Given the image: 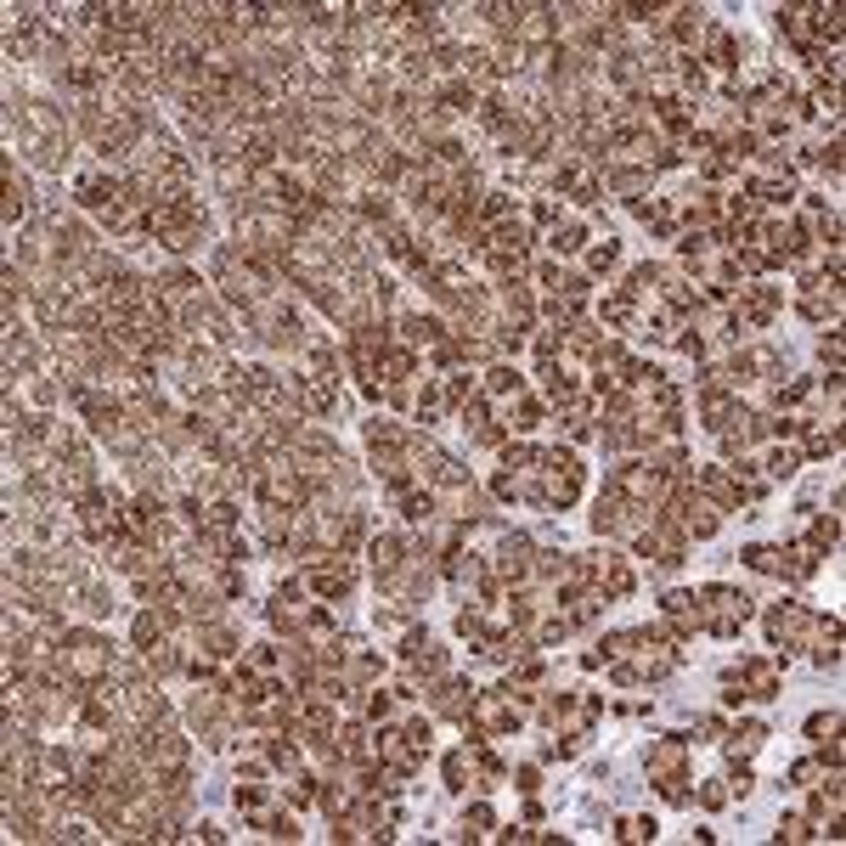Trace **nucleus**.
<instances>
[{
	"label": "nucleus",
	"mask_w": 846,
	"mask_h": 846,
	"mask_svg": "<svg viewBox=\"0 0 846 846\" xmlns=\"http://www.w3.org/2000/svg\"><path fill=\"white\" fill-rule=\"evenodd\" d=\"M824 779V762H818V756H801L796 768H790V784H818Z\"/></svg>",
	"instance_id": "3c124183"
},
{
	"label": "nucleus",
	"mask_w": 846,
	"mask_h": 846,
	"mask_svg": "<svg viewBox=\"0 0 846 846\" xmlns=\"http://www.w3.org/2000/svg\"><path fill=\"white\" fill-rule=\"evenodd\" d=\"M440 779H446V790H452V796H463V790H474V784H480V768H474V751H469V745L446 751V762H440Z\"/></svg>",
	"instance_id": "4468645a"
},
{
	"label": "nucleus",
	"mask_w": 846,
	"mask_h": 846,
	"mask_svg": "<svg viewBox=\"0 0 846 846\" xmlns=\"http://www.w3.org/2000/svg\"><path fill=\"white\" fill-rule=\"evenodd\" d=\"M23 384H29V401H34V407H51V401L63 395V384H51V378H23Z\"/></svg>",
	"instance_id": "09e8293b"
},
{
	"label": "nucleus",
	"mask_w": 846,
	"mask_h": 846,
	"mask_svg": "<svg viewBox=\"0 0 846 846\" xmlns=\"http://www.w3.org/2000/svg\"><path fill=\"white\" fill-rule=\"evenodd\" d=\"M796 469H801V452H796V446H773L768 463H762V480H768V486H779V480H796Z\"/></svg>",
	"instance_id": "473e14b6"
},
{
	"label": "nucleus",
	"mask_w": 846,
	"mask_h": 846,
	"mask_svg": "<svg viewBox=\"0 0 846 846\" xmlns=\"http://www.w3.org/2000/svg\"><path fill=\"white\" fill-rule=\"evenodd\" d=\"M807 627H813V610L801 604V598H779V604H768V615H762V632H768V649H779V666L790 660V649H801V638H807Z\"/></svg>",
	"instance_id": "7ed1b4c3"
},
{
	"label": "nucleus",
	"mask_w": 846,
	"mask_h": 846,
	"mask_svg": "<svg viewBox=\"0 0 846 846\" xmlns=\"http://www.w3.org/2000/svg\"><path fill=\"white\" fill-rule=\"evenodd\" d=\"M125 469H130V486L136 491H158V497L170 491V452H153V446H147V452L125 457Z\"/></svg>",
	"instance_id": "1a4fd4ad"
},
{
	"label": "nucleus",
	"mask_w": 846,
	"mask_h": 846,
	"mask_svg": "<svg viewBox=\"0 0 846 846\" xmlns=\"http://www.w3.org/2000/svg\"><path fill=\"white\" fill-rule=\"evenodd\" d=\"M68 598H74V604H79L85 615H91V621H102V615H113V593H108V587H102L96 576L74 581V587H68Z\"/></svg>",
	"instance_id": "4be33fe9"
},
{
	"label": "nucleus",
	"mask_w": 846,
	"mask_h": 846,
	"mask_svg": "<svg viewBox=\"0 0 846 846\" xmlns=\"http://www.w3.org/2000/svg\"><path fill=\"white\" fill-rule=\"evenodd\" d=\"M6 226H17V220H34V187L17 175V164H6Z\"/></svg>",
	"instance_id": "2eb2a0df"
},
{
	"label": "nucleus",
	"mask_w": 846,
	"mask_h": 846,
	"mask_svg": "<svg viewBox=\"0 0 846 846\" xmlns=\"http://www.w3.org/2000/svg\"><path fill=\"white\" fill-rule=\"evenodd\" d=\"M598 316L610 322V333H621V328H632V322H638V305H632L621 288H610V294L598 299Z\"/></svg>",
	"instance_id": "c85d7f7f"
},
{
	"label": "nucleus",
	"mask_w": 846,
	"mask_h": 846,
	"mask_svg": "<svg viewBox=\"0 0 846 846\" xmlns=\"http://www.w3.org/2000/svg\"><path fill=\"white\" fill-rule=\"evenodd\" d=\"M514 790H519V796H536V790H542V768H536V762L514 768Z\"/></svg>",
	"instance_id": "603ef678"
},
{
	"label": "nucleus",
	"mask_w": 846,
	"mask_h": 846,
	"mask_svg": "<svg viewBox=\"0 0 846 846\" xmlns=\"http://www.w3.org/2000/svg\"><path fill=\"white\" fill-rule=\"evenodd\" d=\"M367 559H373V576H390L407 564V536H367Z\"/></svg>",
	"instance_id": "a211bd4d"
},
{
	"label": "nucleus",
	"mask_w": 846,
	"mask_h": 846,
	"mask_svg": "<svg viewBox=\"0 0 846 846\" xmlns=\"http://www.w3.org/2000/svg\"><path fill=\"white\" fill-rule=\"evenodd\" d=\"M243 666H254V672L277 677V666H282V643H249V649H243Z\"/></svg>",
	"instance_id": "a19ab883"
},
{
	"label": "nucleus",
	"mask_w": 846,
	"mask_h": 846,
	"mask_svg": "<svg viewBox=\"0 0 846 846\" xmlns=\"http://www.w3.org/2000/svg\"><path fill=\"white\" fill-rule=\"evenodd\" d=\"M395 333H401V345L407 350H429L435 339H446V316L407 311V316H395Z\"/></svg>",
	"instance_id": "9b49d317"
},
{
	"label": "nucleus",
	"mask_w": 846,
	"mask_h": 846,
	"mask_svg": "<svg viewBox=\"0 0 846 846\" xmlns=\"http://www.w3.org/2000/svg\"><path fill=\"white\" fill-rule=\"evenodd\" d=\"M598 175H604V192L627 198V204L632 198H649V181H655V170H643V164H615V158Z\"/></svg>",
	"instance_id": "9d476101"
},
{
	"label": "nucleus",
	"mask_w": 846,
	"mask_h": 846,
	"mask_svg": "<svg viewBox=\"0 0 846 846\" xmlns=\"http://www.w3.org/2000/svg\"><path fill=\"white\" fill-rule=\"evenodd\" d=\"M361 440H367V452H407V429L390 418H367L361 423Z\"/></svg>",
	"instance_id": "412c9836"
},
{
	"label": "nucleus",
	"mask_w": 846,
	"mask_h": 846,
	"mask_svg": "<svg viewBox=\"0 0 846 846\" xmlns=\"http://www.w3.org/2000/svg\"><path fill=\"white\" fill-rule=\"evenodd\" d=\"M542 243L553 249V260H564V254H581V249H587V226H581V220H559L553 232H542Z\"/></svg>",
	"instance_id": "bb28decb"
},
{
	"label": "nucleus",
	"mask_w": 846,
	"mask_h": 846,
	"mask_svg": "<svg viewBox=\"0 0 846 846\" xmlns=\"http://www.w3.org/2000/svg\"><path fill=\"white\" fill-rule=\"evenodd\" d=\"M751 593H739V587H728V581H711V587H700V610H705V632L711 638H739V627L751 621Z\"/></svg>",
	"instance_id": "f03ea898"
},
{
	"label": "nucleus",
	"mask_w": 846,
	"mask_h": 846,
	"mask_svg": "<svg viewBox=\"0 0 846 846\" xmlns=\"http://www.w3.org/2000/svg\"><path fill=\"white\" fill-rule=\"evenodd\" d=\"M689 486H694V497H705L717 514H739V508H751L745 491H739V480L728 474V463H694Z\"/></svg>",
	"instance_id": "20e7f679"
},
{
	"label": "nucleus",
	"mask_w": 846,
	"mask_h": 846,
	"mask_svg": "<svg viewBox=\"0 0 846 846\" xmlns=\"http://www.w3.org/2000/svg\"><path fill=\"white\" fill-rule=\"evenodd\" d=\"M700 734H705V739H728V717H717V711H711V717H700Z\"/></svg>",
	"instance_id": "5fc2aeb1"
},
{
	"label": "nucleus",
	"mask_w": 846,
	"mask_h": 846,
	"mask_svg": "<svg viewBox=\"0 0 846 846\" xmlns=\"http://www.w3.org/2000/svg\"><path fill=\"white\" fill-rule=\"evenodd\" d=\"M694 801H700L705 813H717V807L734 801V790H728V779H700V784H694Z\"/></svg>",
	"instance_id": "79ce46f5"
},
{
	"label": "nucleus",
	"mask_w": 846,
	"mask_h": 846,
	"mask_svg": "<svg viewBox=\"0 0 846 846\" xmlns=\"http://www.w3.org/2000/svg\"><path fill=\"white\" fill-rule=\"evenodd\" d=\"M638 627H621V632H604L598 638V649H604V660H627V655H638Z\"/></svg>",
	"instance_id": "58836bf2"
},
{
	"label": "nucleus",
	"mask_w": 846,
	"mask_h": 846,
	"mask_svg": "<svg viewBox=\"0 0 846 846\" xmlns=\"http://www.w3.org/2000/svg\"><path fill=\"white\" fill-rule=\"evenodd\" d=\"M474 683L469 677H435V683H429V689H423V700H429V711H435V717H446V722H463L469 717V705H474Z\"/></svg>",
	"instance_id": "0eeeda50"
},
{
	"label": "nucleus",
	"mask_w": 846,
	"mask_h": 846,
	"mask_svg": "<svg viewBox=\"0 0 846 846\" xmlns=\"http://www.w3.org/2000/svg\"><path fill=\"white\" fill-rule=\"evenodd\" d=\"M728 677H739L745 700H779L784 666H779V660H762V655H739L734 666H728Z\"/></svg>",
	"instance_id": "423d86ee"
},
{
	"label": "nucleus",
	"mask_w": 846,
	"mask_h": 846,
	"mask_svg": "<svg viewBox=\"0 0 846 846\" xmlns=\"http://www.w3.org/2000/svg\"><path fill=\"white\" fill-rule=\"evenodd\" d=\"M401 728H407V739H412V745H418L423 756L435 751V722H429V717H407V722H401Z\"/></svg>",
	"instance_id": "49530a36"
},
{
	"label": "nucleus",
	"mask_w": 846,
	"mask_h": 846,
	"mask_svg": "<svg viewBox=\"0 0 846 846\" xmlns=\"http://www.w3.org/2000/svg\"><path fill=\"white\" fill-rule=\"evenodd\" d=\"M835 446H841V429H813V423H807V429H801V457H813V463H824V457L835 452Z\"/></svg>",
	"instance_id": "f704fd0d"
},
{
	"label": "nucleus",
	"mask_w": 846,
	"mask_h": 846,
	"mask_svg": "<svg viewBox=\"0 0 846 846\" xmlns=\"http://www.w3.org/2000/svg\"><path fill=\"white\" fill-rule=\"evenodd\" d=\"M683 328H689V316L677 311V305H660V311L649 316V339H655V345H677Z\"/></svg>",
	"instance_id": "c756f323"
},
{
	"label": "nucleus",
	"mask_w": 846,
	"mask_h": 846,
	"mask_svg": "<svg viewBox=\"0 0 846 846\" xmlns=\"http://www.w3.org/2000/svg\"><path fill=\"white\" fill-rule=\"evenodd\" d=\"M559 226V198L553 192H536V204H531V232H553Z\"/></svg>",
	"instance_id": "a18cd8bd"
},
{
	"label": "nucleus",
	"mask_w": 846,
	"mask_h": 846,
	"mask_svg": "<svg viewBox=\"0 0 846 846\" xmlns=\"http://www.w3.org/2000/svg\"><path fill=\"white\" fill-rule=\"evenodd\" d=\"M113 643L102 638V632H91V627H68V638H63V666L74 672V683L79 689H91V683H102V677L113 672Z\"/></svg>",
	"instance_id": "f257e3e1"
},
{
	"label": "nucleus",
	"mask_w": 846,
	"mask_h": 846,
	"mask_svg": "<svg viewBox=\"0 0 846 846\" xmlns=\"http://www.w3.org/2000/svg\"><path fill=\"white\" fill-rule=\"evenodd\" d=\"M734 412V390H700V423L717 435L722 429V418Z\"/></svg>",
	"instance_id": "72a5a7b5"
},
{
	"label": "nucleus",
	"mask_w": 846,
	"mask_h": 846,
	"mask_svg": "<svg viewBox=\"0 0 846 846\" xmlns=\"http://www.w3.org/2000/svg\"><path fill=\"white\" fill-rule=\"evenodd\" d=\"M807 548H813L818 559H830V553L841 548V514H818L813 525H807Z\"/></svg>",
	"instance_id": "cd10ccee"
},
{
	"label": "nucleus",
	"mask_w": 846,
	"mask_h": 846,
	"mask_svg": "<svg viewBox=\"0 0 846 846\" xmlns=\"http://www.w3.org/2000/svg\"><path fill=\"white\" fill-rule=\"evenodd\" d=\"M491 830H497L491 801H469V807H463V824H457V835H463V841H480V835H491Z\"/></svg>",
	"instance_id": "7c9ffc66"
},
{
	"label": "nucleus",
	"mask_w": 846,
	"mask_h": 846,
	"mask_svg": "<svg viewBox=\"0 0 846 846\" xmlns=\"http://www.w3.org/2000/svg\"><path fill=\"white\" fill-rule=\"evenodd\" d=\"M610 683H615V689H638L643 677H638V666H632V660H615V672H610Z\"/></svg>",
	"instance_id": "864d4df0"
},
{
	"label": "nucleus",
	"mask_w": 846,
	"mask_h": 846,
	"mask_svg": "<svg viewBox=\"0 0 846 846\" xmlns=\"http://www.w3.org/2000/svg\"><path fill=\"white\" fill-rule=\"evenodd\" d=\"M655 784V796L666 801V807H689L694 801V784H689V773L677 768V773H660V779H649Z\"/></svg>",
	"instance_id": "2f4dec72"
},
{
	"label": "nucleus",
	"mask_w": 846,
	"mask_h": 846,
	"mask_svg": "<svg viewBox=\"0 0 846 846\" xmlns=\"http://www.w3.org/2000/svg\"><path fill=\"white\" fill-rule=\"evenodd\" d=\"M655 835H660V824H655V818H615V841H655Z\"/></svg>",
	"instance_id": "c03bdc74"
},
{
	"label": "nucleus",
	"mask_w": 846,
	"mask_h": 846,
	"mask_svg": "<svg viewBox=\"0 0 846 846\" xmlns=\"http://www.w3.org/2000/svg\"><path fill=\"white\" fill-rule=\"evenodd\" d=\"M621 514H627V497H621V491H598V502H593V531L598 536H615L621 531Z\"/></svg>",
	"instance_id": "a878e982"
},
{
	"label": "nucleus",
	"mask_w": 846,
	"mask_h": 846,
	"mask_svg": "<svg viewBox=\"0 0 846 846\" xmlns=\"http://www.w3.org/2000/svg\"><path fill=\"white\" fill-rule=\"evenodd\" d=\"M830 734H841V711H813L807 717V739H830Z\"/></svg>",
	"instance_id": "de8ad7c7"
},
{
	"label": "nucleus",
	"mask_w": 846,
	"mask_h": 846,
	"mask_svg": "<svg viewBox=\"0 0 846 846\" xmlns=\"http://www.w3.org/2000/svg\"><path fill=\"white\" fill-rule=\"evenodd\" d=\"M728 762H751L762 745H768V722H756V717H745V722H728Z\"/></svg>",
	"instance_id": "ddd939ff"
},
{
	"label": "nucleus",
	"mask_w": 846,
	"mask_h": 846,
	"mask_svg": "<svg viewBox=\"0 0 846 846\" xmlns=\"http://www.w3.org/2000/svg\"><path fill=\"white\" fill-rule=\"evenodd\" d=\"M739 559L751 564L756 576H779V548H773V542H745V548H739Z\"/></svg>",
	"instance_id": "e433bc0d"
},
{
	"label": "nucleus",
	"mask_w": 846,
	"mask_h": 846,
	"mask_svg": "<svg viewBox=\"0 0 846 846\" xmlns=\"http://www.w3.org/2000/svg\"><path fill=\"white\" fill-rule=\"evenodd\" d=\"M237 649H243V638H237L226 621H209V627H198V655H209V660H237Z\"/></svg>",
	"instance_id": "f3484780"
},
{
	"label": "nucleus",
	"mask_w": 846,
	"mask_h": 846,
	"mask_svg": "<svg viewBox=\"0 0 846 846\" xmlns=\"http://www.w3.org/2000/svg\"><path fill=\"white\" fill-rule=\"evenodd\" d=\"M333 407H339V384H328V378H305L299 373V418H333Z\"/></svg>",
	"instance_id": "f8f14e48"
},
{
	"label": "nucleus",
	"mask_w": 846,
	"mask_h": 846,
	"mask_svg": "<svg viewBox=\"0 0 846 846\" xmlns=\"http://www.w3.org/2000/svg\"><path fill=\"white\" fill-rule=\"evenodd\" d=\"M407 378H418V350L390 345L378 356V384H407Z\"/></svg>",
	"instance_id": "aec40b11"
},
{
	"label": "nucleus",
	"mask_w": 846,
	"mask_h": 846,
	"mask_svg": "<svg viewBox=\"0 0 846 846\" xmlns=\"http://www.w3.org/2000/svg\"><path fill=\"white\" fill-rule=\"evenodd\" d=\"M615 266H621V243H615V237H604V243L587 249V277H610Z\"/></svg>",
	"instance_id": "c9c22d12"
},
{
	"label": "nucleus",
	"mask_w": 846,
	"mask_h": 846,
	"mask_svg": "<svg viewBox=\"0 0 846 846\" xmlns=\"http://www.w3.org/2000/svg\"><path fill=\"white\" fill-rule=\"evenodd\" d=\"M491 418H497V412H491V395H486V390H474L469 401L457 407V423H463L469 435H474V429H480V423H491Z\"/></svg>",
	"instance_id": "ea45409f"
},
{
	"label": "nucleus",
	"mask_w": 846,
	"mask_h": 846,
	"mask_svg": "<svg viewBox=\"0 0 846 846\" xmlns=\"http://www.w3.org/2000/svg\"><path fill=\"white\" fill-rule=\"evenodd\" d=\"M531 68V51L519 46V40H497L491 46V79H519Z\"/></svg>",
	"instance_id": "5701e85b"
},
{
	"label": "nucleus",
	"mask_w": 846,
	"mask_h": 846,
	"mask_svg": "<svg viewBox=\"0 0 846 846\" xmlns=\"http://www.w3.org/2000/svg\"><path fill=\"white\" fill-rule=\"evenodd\" d=\"M677 768H689V739L683 734H655L649 745H643V773H649V779L677 773Z\"/></svg>",
	"instance_id": "6e6552de"
},
{
	"label": "nucleus",
	"mask_w": 846,
	"mask_h": 846,
	"mask_svg": "<svg viewBox=\"0 0 846 846\" xmlns=\"http://www.w3.org/2000/svg\"><path fill=\"white\" fill-rule=\"evenodd\" d=\"M818 361H824L830 373H841V328H830V339H818Z\"/></svg>",
	"instance_id": "8fccbe9b"
},
{
	"label": "nucleus",
	"mask_w": 846,
	"mask_h": 846,
	"mask_svg": "<svg viewBox=\"0 0 846 846\" xmlns=\"http://www.w3.org/2000/svg\"><path fill=\"white\" fill-rule=\"evenodd\" d=\"M660 615H666V621H683V627H694V632L705 627L700 593H683V587H677V593H666V598H660Z\"/></svg>",
	"instance_id": "393cba45"
},
{
	"label": "nucleus",
	"mask_w": 846,
	"mask_h": 846,
	"mask_svg": "<svg viewBox=\"0 0 846 846\" xmlns=\"http://www.w3.org/2000/svg\"><path fill=\"white\" fill-rule=\"evenodd\" d=\"M773 23H779V34H784V40H790L796 51L818 46V40H813V17H807V6H779V12H773Z\"/></svg>",
	"instance_id": "6ab92c4d"
},
{
	"label": "nucleus",
	"mask_w": 846,
	"mask_h": 846,
	"mask_svg": "<svg viewBox=\"0 0 846 846\" xmlns=\"http://www.w3.org/2000/svg\"><path fill=\"white\" fill-rule=\"evenodd\" d=\"M502 423H508V435H531L536 423H548V401H542V395H514Z\"/></svg>",
	"instance_id": "dca6fc26"
},
{
	"label": "nucleus",
	"mask_w": 846,
	"mask_h": 846,
	"mask_svg": "<svg viewBox=\"0 0 846 846\" xmlns=\"http://www.w3.org/2000/svg\"><path fill=\"white\" fill-rule=\"evenodd\" d=\"M480 390H486L491 401H514V395H525V378H519L508 361H491L486 378H480Z\"/></svg>",
	"instance_id": "b1692460"
},
{
	"label": "nucleus",
	"mask_w": 846,
	"mask_h": 846,
	"mask_svg": "<svg viewBox=\"0 0 846 846\" xmlns=\"http://www.w3.org/2000/svg\"><path fill=\"white\" fill-rule=\"evenodd\" d=\"M192 835H198V841H226V830H220L215 818H204V824H198V830H192Z\"/></svg>",
	"instance_id": "6e6d98bb"
},
{
	"label": "nucleus",
	"mask_w": 846,
	"mask_h": 846,
	"mask_svg": "<svg viewBox=\"0 0 846 846\" xmlns=\"http://www.w3.org/2000/svg\"><path fill=\"white\" fill-rule=\"evenodd\" d=\"M452 632H457V638H463V643H474V649H480V643H486V638H491V627H486V615L474 610V604H469V610H457Z\"/></svg>",
	"instance_id": "4c0bfd02"
},
{
	"label": "nucleus",
	"mask_w": 846,
	"mask_h": 846,
	"mask_svg": "<svg viewBox=\"0 0 846 846\" xmlns=\"http://www.w3.org/2000/svg\"><path fill=\"white\" fill-rule=\"evenodd\" d=\"M305 587H311V598H322V604H339V598L356 593V564H350L345 553H333L328 564L305 570Z\"/></svg>",
	"instance_id": "39448f33"
},
{
	"label": "nucleus",
	"mask_w": 846,
	"mask_h": 846,
	"mask_svg": "<svg viewBox=\"0 0 846 846\" xmlns=\"http://www.w3.org/2000/svg\"><path fill=\"white\" fill-rule=\"evenodd\" d=\"M813 818L807 813H779V830H773V841H813Z\"/></svg>",
	"instance_id": "37998d69"
}]
</instances>
